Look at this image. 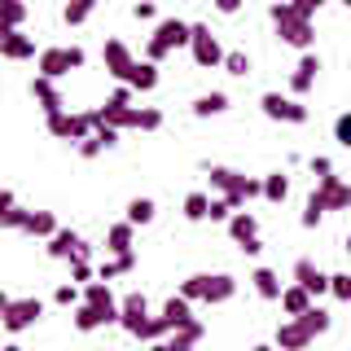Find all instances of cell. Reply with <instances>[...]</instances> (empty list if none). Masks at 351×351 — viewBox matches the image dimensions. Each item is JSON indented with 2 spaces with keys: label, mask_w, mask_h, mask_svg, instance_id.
Masks as SVG:
<instances>
[{
  "label": "cell",
  "mask_w": 351,
  "mask_h": 351,
  "mask_svg": "<svg viewBox=\"0 0 351 351\" xmlns=\"http://www.w3.org/2000/svg\"><path fill=\"white\" fill-rule=\"evenodd\" d=\"M268 18H272V27H277L281 44H290V49H303V53H312V40H316V31H312V18H303L299 9L290 5V0H277V5L268 9Z\"/></svg>",
  "instance_id": "obj_1"
},
{
  "label": "cell",
  "mask_w": 351,
  "mask_h": 351,
  "mask_svg": "<svg viewBox=\"0 0 351 351\" xmlns=\"http://www.w3.org/2000/svg\"><path fill=\"white\" fill-rule=\"evenodd\" d=\"M180 294L189 303H228L237 294V281L228 272H197V277L180 281Z\"/></svg>",
  "instance_id": "obj_2"
},
{
  "label": "cell",
  "mask_w": 351,
  "mask_h": 351,
  "mask_svg": "<svg viewBox=\"0 0 351 351\" xmlns=\"http://www.w3.org/2000/svg\"><path fill=\"white\" fill-rule=\"evenodd\" d=\"M206 176H211V184L219 189V197H228L237 211H246L250 197H263V180H250V176H241L233 167H206Z\"/></svg>",
  "instance_id": "obj_3"
},
{
  "label": "cell",
  "mask_w": 351,
  "mask_h": 351,
  "mask_svg": "<svg viewBox=\"0 0 351 351\" xmlns=\"http://www.w3.org/2000/svg\"><path fill=\"white\" fill-rule=\"evenodd\" d=\"M193 40V22H180V18H162L158 22V31L149 36V44H145V62H154L158 66L162 58H167L171 49H180V44H189Z\"/></svg>",
  "instance_id": "obj_4"
},
{
  "label": "cell",
  "mask_w": 351,
  "mask_h": 351,
  "mask_svg": "<svg viewBox=\"0 0 351 351\" xmlns=\"http://www.w3.org/2000/svg\"><path fill=\"white\" fill-rule=\"evenodd\" d=\"M40 316H44V303H40V299H14V294H5V299H0V321H5L9 334L31 329Z\"/></svg>",
  "instance_id": "obj_5"
},
{
  "label": "cell",
  "mask_w": 351,
  "mask_h": 351,
  "mask_svg": "<svg viewBox=\"0 0 351 351\" xmlns=\"http://www.w3.org/2000/svg\"><path fill=\"white\" fill-rule=\"evenodd\" d=\"M36 66H40V75H49V80H62L66 71H80L84 66V49H75V44L71 49H66V44L62 49H44L36 58Z\"/></svg>",
  "instance_id": "obj_6"
},
{
  "label": "cell",
  "mask_w": 351,
  "mask_h": 351,
  "mask_svg": "<svg viewBox=\"0 0 351 351\" xmlns=\"http://www.w3.org/2000/svg\"><path fill=\"white\" fill-rule=\"evenodd\" d=\"M49 132L58 141H88L97 132L93 110H88V114H66V110H58V114H49Z\"/></svg>",
  "instance_id": "obj_7"
},
{
  "label": "cell",
  "mask_w": 351,
  "mask_h": 351,
  "mask_svg": "<svg viewBox=\"0 0 351 351\" xmlns=\"http://www.w3.org/2000/svg\"><path fill=\"white\" fill-rule=\"evenodd\" d=\"M259 110L277 123H307V106L299 97H281V93H263L259 97Z\"/></svg>",
  "instance_id": "obj_8"
},
{
  "label": "cell",
  "mask_w": 351,
  "mask_h": 351,
  "mask_svg": "<svg viewBox=\"0 0 351 351\" xmlns=\"http://www.w3.org/2000/svg\"><path fill=\"white\" fill-rule=\"evenodd\" d=\"M189 49H193V62L197 66H224V49H219V40L211 36V27H202V22H193Z\"/></svg>",
  "instance_id": "obj_9"
},
{
  "label": "cell",
  "mask_w": 351,
  "mask_h": 351,
  "mask_svg": "<svg viewBox=\"0 0 351 351\" xmlns=\"http://www.w3.org/2000/svg\"><path fill=\"white\" fill-rule=\"evenodd\" d=\"M44 250H49V259H88V246H84V237L75 233V228H58Z\"/></svg>",
  "instance_id": "obj_10"
},
{
  "label": "cell",
  "mask_w": 351,
  "mask_h": 351,
  "mask_svg": "<svg viewBox=\"0 0 351 351\" xmlns=\"http://www.w3.org/2000/svg\"><path fill=\"white\" fill-rule=\"evenodd\" d=\"M119 307H123V316H119V325L128 329L132 338L141 334V329H145V321H149V303H145V294H123V299H119Z\"/></svg>",
  "instance_id": "obj_11"
},
{
  "label": "cell",
  "mask_w": 351,
  "mask_h": 351,
  "mask_svg": "<svg viewBox=\"0 0 351 351\" xmlns=\"http://www.w3.org/2000/svg\"><path fill=\"white\" fill-rule=\"evenodd\" d=\"M101 62H106V71L114 75V80H123V84H128L132 66H136V58H132V49H128L123 40H106V49H101Z\"/></svg>",
  "instance_id": "obj_12"
},
{
  "label": "cell",
  "mask_w": 351,
  "mask_h": 351,
  "mask_svg": "<svg viewBox=\"0 0 351 351\" xmlns=\"http://www.w3.org/2000/svg\"><path fill=\"white\" fill-rule=\"evenodd\" d=\"M0 58H5V62H27V58H36V40L22 36V31H0Z\"/></svg>",
  "instance_id": "obj_13"
},
{
  "label": "cell",
  "mask_w": 351,
  "mask_h": 351,
  "mask_svg": "<svg viewBox=\"0 0 351 351\" xmlns=\"http://www.w3.org/2000/svg\"><path fill=\"white\" fill-rule=\"evenodd\" d=\"M312 338H316V334L299 321V316H290L285 325H277V347H281V351H303Z\"/></svg>",
  "instance_id": "obj_14"
},
{
  "label": "cell",
  "mask_w": 351,
  "mask_h": 351,
  "mask_svg": "<svg viewBox=\"0 0 351 351\" xmlns=\"http://www.w3.org/2000/svg\"><path fill=\"white\" fill-rule=\"evenodd\" d=\"M316 193L325 197L329 211H351V184H343L338 176H325V180H316Z\"/></svg>",
  "instance_id": "obj_15"
},
{
  "label": "cell",
  "mask_w": 351,
  "mask_h": 351,
  "mask_svg": "<svg viewBox=\"0 0 351 351\" xmlns=\"http://www.w3.org/2000/svg\"><path fill=\"white\" fill-rule=\"evenodd\" d=\"M294 281H299L303 290L312 294V299H316V294H325V290H329V272H321V268H316L312 259H294Z\"/></svg>",
  "instance_id": "obj_16"
},
{
  "label": "cell",
  "mask_w": 351,
  "mask_h": 351,
  "mask_svg": "<svg viewBox=\"0 0 351 351\" xmlns=\"http://www.w3.org/2000/svg\"><path fill=\"white\" fill-rule=\"evenodd\" d=\"M84 303L101 307V312H106V316H114V321L123 316V307H119L114 290H110V281H101V277H97V281H88V290H84Z\"/></svg>",
  "instance_id": "obj_17"
},
{
  "label": "cell",
  "mask_w": 351,
  "mask_h": 351,
  "mask_svg": "<svg viewBox=\"0 0 351 351\" xmlns=\"http://www.w3.org/2000/svg\"><path fill=\"white\" fill-rule=\"evenodd\" d=\"M316 71H321V58H316V53H303V58H299V66H294V75H290V93H294V97L312 93V84H316Z\"/></svg>",
  "instance_id": "obj_18"
},
{
  "label": "cell",
  "mask_w": 351,
  "mask_h": 351,
  "mask_svg": "<svg viewBox=\"0 0 351 351\" xmlns=\"http://www.w3.org/2000/svg\"><path fill=\"white\" fill-rule=\"evenodd\" d=\"M31 97L40 101L44 114H58L62 110V93H58V84H53L49 75H36V80H31Z\"/></svg>",
  "instance_id": "obj_19"
},
{
  "label": "cell",
  "mask_w": 351,
  "mask_h": 351,
  "mask_svg": "<svg viewBox=\"0 0 351 351\" xmlns=\"http://www.w3.org/2000/svg\"><path fill=\"white\" fill-rule=\"evenodd\" d=\"M250 281H255V294H259V299L281 303V290H285V285L277 281V272H272V268H255V272H250Z\"/></svg>",
  "instance_id": "obj_20"
},
{
  "label": "cell",
  "mask_w": 351,
  "mask_h": 351,
  "mask_svg": "<svg viewBox=\"0 0 351 351\" xmlns=\"http://www.w3.org/2000/svg\"><path fill=\"white\" fill-rule=\"evenodd\" d=\"M307 307H312V294H307L299 281H294V285H285V290H281V312H285V316H303Z\"/></svg>",
  "instance_id": "obj_21"
},
{
  "label": "cell",
  "mask_w": 351,
  "mask_h": 351,
  "mask_svg": "<svg viewBox=\"0 0 351 351\" xmlns=\"http://www.w3.org/2000/svg\"><path fill=\"white\" fill-rule=\"evenodd\" d=\"M132 237H136V224H132V219H123V224H110L106 250H110V255H123V250H132Z\"/></svg>",
  "instance_id": "obj_22"
},
{
  "label": "cell",
  "mask_w": 351,
  "mask_h": 351,
  "mask_svg": "<svg viewBox=\"0 0 351 351\" xmlns=\"http://www.w3.org/2000/svg\"><path fill=\"white\" fill-rule=\"evenodd\" d=\"M228 233H233L237 246H246V241H255V237H259V219L250 215V211H237L233 219H228Z\"/></svg>",
  "instance_id": "obj_23"
},
{
  "label": "cell",
  "mask_w": 351,
  "mask_h": 351,
  "mask_svg": "<svg viewBox=\"0 0 351 351\" xmlns=\"http://www.w3.org/2000/svg\"><path fill=\"white\" fill-rule=\"evenodd\" d=\"M110 321H114V316H106L101 307H93V303H80V307H75V329H84V334H93V329H101Z\"/></svg>",
  "instance_id": "obj_24"
},
{
  "label": "cell",
  "mask_w": 351,
  "mask_h": 351,
  "mask_svg": "<svg viewBox=\"0 0 351 351\" xmlns=\"http://www.w3.org/2000/svg\"><path fill=\"white\" fill-rule=\"evenodd\" d=\"M136 268V250H123V255H114L110 263H101V268H97V277L101 281H114V277H123V272H132Z\"/></svg>",
  "instance_id": "obj_25"
},
{
  "label": "cell",
  "mask_w": 351,
  "mask_h": 351,
  "mask_svg": "<svg viewBox=\"0 0 351 351\" xmlns=\"http://www.w3.org/2000/svg\"><path fill=\"white\" fill-rule=\"evenodd\" d=\"M22 233H31V237H44L49 241L53 233H58V219H53V211H31L27 215V228Z\"/></svg>",
  "instance_id": "obj_26"
},
{
  "label": "cell",
  "mask_w": 351,
  "mask_h": 351,
  "mask_svg": "<svg viewBox=\"0 0 351 351\" xmlns=\"http://www.w3.org/2000/svg\"><path fill=\"white\" fill-rule=\"evenodd\" d=\"M162 316L171 321V334H176V329H180L184 321H193V312H189V299H184V294H171V299L162 303Z\"/></svg>",
  "instance_id": "obj_27"
},
{
  "label": "cell",
  "mask_w": 351,
  "mask_h": 351,
  "mask_svg": "<svg viewBox=\"0 0 351 351\" xmlns=\"http://www.w3.org/2000/svg\"><path fill=\"white\" fill-rule=\"evenodd\" d=\"M128 84L136 88V93H149V88L158 84V66H154V62H136V66H132V75H128Z\"/></svg>",
  "instance_id": "obj_28"
},
{
  "label": "cell",
  "mask_w": 351,
  "mask_h": 351,
  "mask_svg": "<svg viewBox=\"0 0 351 351\" xmlns=\"http://www.w3.org/2000/svg\"><path fill=\"white\" fill-rule=\"evenodd\" d=\"M224 110H228V97H224V93H202V97H197V101H193V114H197V119L224 114Z\"/></svg>",
  "instance_id": "obj_29"
},
{
  "label": "cell",
  "mask_w": 351,
  "mask_h": 351,
  "mask_svg": "<svg viewBox=\"0 0 351 351\" xmlns=\"http://www.w3.org/2000/svg\"><path fill=\"white\" fill-rule=\"evenodd\" d=\"M93 9H97V0H66V14H62L66 27H84Z\"/></svg>",
  "instance_id": "obj_30"
},
{
  "label": "cell",
  "mask_w": 351,
  "mask_h": 351,
  "mask_svg": "<svg viewBox=\"0 0 351 351\" xmlns=\"http://www.w3.org/2000/svg\"><path fill=\"white\" fill-rule=\"evenodd\" d=\"M285 193H290V180H285V171L263 176V197H268V202H285Z\"/></svg>",
  "instance_id": "obj_31"
},
{
  "label": "cell",
  "mask_w": 351,
  "mask_h": 351,
  "mask_svg": "<svg viewBox=\"0 0 351 351\" xmlns=\"http://www.w3.org/2000/svg\"><path fill=\"white\" fill-rule=\"evenodd\" d=\"M184 219H193V224H197V219H211V197H206V193H189V197H184Z\"/></svg>",
  "instance_id": "obj_32"
},
{
  "label": "cell",
  "mask_w": 351,
  "mask_h": 351,
  "mask_svg": "<svg viewBox=\"0 0 351 351\" xmlns=\"http://www.w3.org/2000/svg\"><path fill=\"white\" fill-rule=\"evenodd\" d=\"M154 211H158L154 197H132V202H128V219H132V224H149Z\"/></svg>",
  "instance_id": "obj_33"
},
{
  "label": "cell",
  "mask_w": 351,
  "mask_h": 351,
  "mask_svg": "<svg viewBox=\"0 0 351 351\" xmlns=\"http://www.w3.org/2000/svg\"><path fill=\"white\" fill-rule=\"evenodd\" d=\"M0 14H5V31H22L27 5H22V0H0Z\"/></svg>",
  "instance_id": "obj_34"
},
{
  "label": "cell",
  "mask_w": 351,
  "mask_h": 351,
  "mask_svg": "<svg viewBox=\"0 0 351 351\" xmlns=\"http://www.w3.org/2000/svg\"><path fill=\"white\" fill-rule=\"evenodd\" d=\"M299 321H303L307 329H312V334H325V329H329V312H325V307H316V303H312V307H307V312L299 316Z\"/></svg>",
  "instance_id": "obj_35"
},
{
  "label": "cell",
  "mask_w": 351,
  "mask_h": 351,
  "mask_svg": "<svg viewBox=\"0 0 351 351\" xmlns=\"http://www.w3.org/2000/svg\"><path fill=\"white\" fill-rule=\"evenodd\" d=\"M171 338H176V343H184V347H193V343H197V338H202V321H184V325H180V329H176V334H171Z\"/></svg>",
  "instance_id": "obj_36"
},
{
  "label": "cell",
  "mask_w": 351,
  "mask_h": 351,
  "mask_svg": "<svg viewBox=\"0 0 351 351\" xmlns=\"http://www.w3.org/2000/svg\"><path fill=\"white\" fill-rule=\"evenodd\" d=\"M329 294H338L343 303H351V272H334V277H329Z\"/></svg>",
  "instance_id": "obj_37"
},
{
  "label": "cell",
  "mask_w": 351,
  "mask_h": 351,
  "mask_svg": "<svg viewBox=\"0 0 351 351\" xmlns=\"http://www.w3.org/2000/svg\"><path fill=\"white\" fill-rule=\"evenodd\" d=\"M224 71H228V75H246V71H250V58H246V53H241V49L224 53Z\"/></svg>",
  "instance_id": "obj_38"
},
{
  "label": "cell",
  "mask_w": 351,
  "mask_h": 351,
  "mask_svg": "<svg viewBox=\"0 0 351 351\" xmlns=\"http://www.w3.org/2000/svg\"><path fill=\"white\" fill-rule=\"evenodd\" d=\"M27 215L22 206H9V211H0V228H27Z\"/></svg>",
  "instance_id": "obj_39"
},
{
  "label": "cell",
  "mask_w": 351,
  "mask_h": 351,
  "mask_svg": "<svg viewBox=\"0 0 351 351\" xmlns=\"http://www.w3.org/2000/svg\"><path fill=\"white\" fill-rule=\"evenodd\" d=\"M53 303H58V307H80V290H75V281L58 285V290H53Z\"/></svg>",
  "instance_id": "obj_40"
},
{
  "label": "cell",
  "mask_w": 351,
  "mask_h": 351,
  "mask_svg": "<svg viewBox=\"0 0 351 351\" xmlns=\"http://www.w3.org/2000/svg\"><path fill=\"white\" fill-rule=\"evenodd\" d=\"M233 215H237V206L228 202V197H211V219H224V224H228Z\"/></svg>",
  "instance_id": "obj_41"
},
{
  "label": "cell",
  "mask_w": 351,
  "mask_h": 351,
  "mask_svg": "<svg viewBox=\"0 0 351 351\" xmlns=\"http://www.w3.org/2000/svg\"><path fill=\"white\" fill-rule=\"evenodd\" d=\"M334 141L343 149H351V114H338V123H334Z\"/></svg>",
  "instance_id": "obj_42"
},
{
  "label": "cell",
  "mask_w": 351,
  "mask_h": 351,
  "mask_svg": "<svg viewBox=\"0 0 351 351\" xmlns=\"http://www.w3.org/2000/svg\"><path fill=\"white\" fill-rule=\"evenodd\" d=\"M101 149H110V145H106L101 136H97V132H93V136H88V141H80V154H84V158H97V154H101Z\"/></svg>",
  "instance_id": "obj_43"
},
{
  "label": "cell",
  "mask_w": 351,
  "mask_h": 351,
  "mask_svg": "<svg viewBox=\"0 0 351 351\" xmlns=\"http://www.w3.org/2000/svg\"><path fill=\"white\" fill-rule=\"evenodd\" d=\"M71 281H93V263H88V259H71Z\"/></svg>",
  "instance_id": "obj_44"
},
{
  "label": "cell",
  "mask_w": 351,
  "mask_h": 351,
  "mask_svg": "<svg viewBox=\"0 0 351 351\" xmlns=\"http://www.w3.org/2000/svg\"><path fill=\"white\" fill-rule=\"evenodd\" d=\"M307 167H312V176H316V180H325V176H334V162H329V158H312Z\"/></svg>",
  "instance_id": "obj_45"
},
{
  "label": "cell",
  "mask_w": 351,
  "mask_h": 351,
  "mask_svg": "<svg viewBox=\"0 0 351 351\" xmlns=\"http://www.w3.org/2000/svg\"><path fill=\"white\" fill-rule=\"evenodd\" d=\"M290 5L299 9L303 18H312V14H316V9H321V5H329V0H290Z\"/></svg>",
  "instance_id": "obj_46"
},
{
  "label": "cell",
  "mask_w": 351,
  "mask_h": 351,
  "mask_svg": "<svg viewBox=\"0 0 351 351\" xmlns=\"http://www.w3.org/2000/svg\"><path fill=\"white\" fill-rule=\"evenodd\" d=\"M132 18L149 22V18H154V0H136V5H132Z\"/></svg>",
  "instance_id": "obj_47"
},
{
  "label": "cell",
  "mask_w": 351,
  "mask_h": 351,
  "mask_svg": "<svg viewBox=\"0 0 351 351\" xmlns=\"http://www.w3.org/2000/svg\"><path fill=\"white\" fill-rule=\"evenodd\" d=\"M154 351H193V347H184V343H176V338H162V343H154Z\"/></svg>",
  "instance_id": "obj_48"
},
{
  "label": "cell",
  "mask_w": 351,
  "mask_h": 351,
  "mask_svg": "<svg viewBox=\"0 0 351 351\" xmlns=\"http://www.w3.org/2000/svg\"><path fill=\"white\" fill-rule=\"evenodd\" d=\"M215 9H219V14H237L241 0H215Z\"/></svg>",
  "instance_id": "obj_49"
},
{
  "label": "cell",
  "mask_w": 351,
  "mask_h": 351,
  "mask_svg": "<svg viewBox=\"0 0 351 351\" xmlns=\"http://www.w3.org/2000/svg\"><path fill=\"white\" fill-rule=\"evenodd\" d=\"M9 206H18V197H14V189H5V193H0V211H9Z\"/></svg>",
  "instance_id": "obj_50"
},
{
  "label": "cell",
  "mask_w": 351,
  "mask_h": 351,
  "mask_svg": "<svg viewBox=\"0 0 351 351\" xmlns=\"http://www.w3.org/2000/svg\"><path fill=\"white\" fill-rule=\"evenodd\" d=\"M5 351H22V347H14V343H9V347H5Z\"/></svg>",
  "instance_id": "obj_51"
},
{
  "label": "cell",
  "mask_w": 351,
  "mask_h": 351,
  "mask_svg": "<svg viewBox=\"0 0 351 351\" xmlns=\"http://www.w3.org/2000/svg\"><path fill=\"white\" fill-rule=\"evenodd\" d=\"M250 351H272V347H250Z\"/></svg>",
  "instance_id": "obj_52"
},
{
  "label": "cell",
  "mask_w": 351,
  "mask_h": 351,
  "mask_svg": "<svg viewBox=\"0 0 351 351\" xmlns=\"http://www.w3.org/2000/svg\"><path fill=\"white\" fill-rule=\"evenodd\" d=\"M343 5H347V9H351V0H343Z\"/></svg>",
  "instance_id": "obj_53"
},
{
  "label": "cell",
  "mask_w": 351,
  "mask_h": 351,
  "mask_svg": "<svg viewBox=\"0 0 351 351\" xmlns=\"http://www.w3.org/2000/svg\"><path fill=\"white\" fill-rule=\"evenodd\" d=\"M347 250H351V237H347Z\"/></svg>",
  "instance_id": "obj_54"
}]
</instances>
